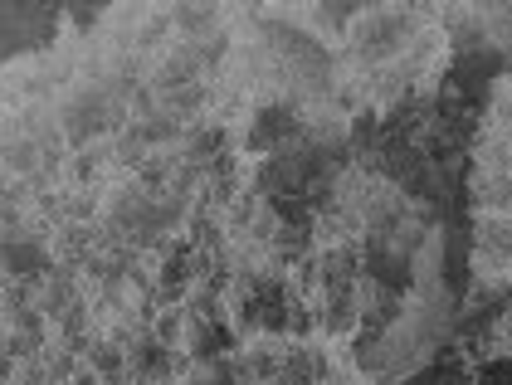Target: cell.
Returning a JSON list of instances; mask_svg holds the SVG:
<instances>
[{
	"label": "cell",
	"instance_id": "cell-1",
	"mask_svg": "<svg viewBox=\"0 0 512 385\" xmlns=\"http://www.w3.org/2000/svg\"><path fill=\"white\" fill-rule=\"evenodd\" d=\"M473 259L483 278L493 283H512V210L508 215H483L473 230Z\"/></svg>",
	"mask_w": 512,
	"mask_h": 385
}]
</instances>
